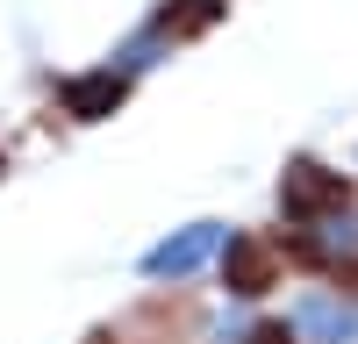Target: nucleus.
<instances>
[{
    "instance_id": "3",
    "label": "nucleus",
    "mask_w": 358,
    "mask_h": 344,
    "mask_svg": "<svg viewBox=\"0 0 358 344\" xmlns=\"http://www.w3.org/2000/svg\"><path fill=\"white\" fill-rule=\"evenodd\" d=\"M129 101V72H86V79H65V115L72 122H101Z\"/></svg>"
},
{
    "instance_id": "1",
    "label": "nucleus",
    "mask_w": 358,
    "mask_h": 344,
    "mask_svg": "<svg viewBox=\"0 0 358 344\" xmlns=\"http://www.w3.org/2000/svg\"><path fill=\"white\" fill-rule=\"evenodd\" d=\"M344 201H351V180H344V172H330V165H308V158H294V165H287V180H280V208H287L294 222L337 215Z\"/></svg>"
},
{
    "instance_id": "2",
    "label": "nucleus",
    "mask_w": 358,
    "mask_h": 344,
    "mask_svg": "<svg viewBox=\"0 0 358 344\" xmlns=\"http://www.w3.org/2000/svg\"><path fill=\"white\" fill-rule=\"evenodd\" d=\"M222 280H229V294H273L280 287V251L265 237H236L222 251Z\"/></svg>"
},
{
    "instance_id": "4",
    "label": "nucleus",
    "mask_w": 358,
    "mask_h": 344,
    "mask_svg": "<svg viewBox=\"0 0 358 344\" xmlns=\"http://www.w3.org/2000/svg\"><path fill=\"white\" fill-rule=\"evenodd\" d=\"M0 172H8V151H0Z\"/></svg>"
}]
</instances>
